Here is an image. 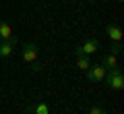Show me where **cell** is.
<instances>
[{
	"label": "cell",
	"mask_w": 124,
	"mask_h": 114,
	"mask_svg": "<svg viewBox=\"0 0 124 114\" xmlns=\"http://www.w3.org/2000/svg\"><path fill=\"white\" fill-rule=\"evenodd\" d=\"M103 81H106V85H108L110 89H114V91L124 89V75H122V69H120V66H112L110 73H106Z\"/></svg>",
	"instance_id": "cell-1"
},
{
	"label": "cell",
	"mask_w": 124,
	"mask_h": 114,
	"mask_svg": "<svg viewBox=\"0 0 124 114\" xmlns=\"http://www.w3.org/2000/svg\"><path fill=\"white\" fill-rule=\"evenodd\" d=\"M106 73H108L106 66H101V64H91V66L87 69V79L93 81V83H97V81H103Z\"/></svg>",
	"instance_id": "cell-2"
},
{
	"label": "cell",
	"mask_w": 124,
	"mask_h": 114,
	"mask_svg": "<svg viewBox=\"0 0 124 114\" xmlns=\"http://www.w3.org/2000/svg\"><path fill=\"white\" fill-rule=\"evenodd\" d=\"M15 46H17V37H8V40H2L0 42V58H6V56H10L13 54V50H15Z\"/></svg>",
	"instance_id": "cell-3"
},
{
	"label": "cell",
	"mask_w": 124,
	"mask_h": 114,
	"mask_svg": "<svg viewBox=\"0 0 124 114\" xmlns=\"http://www.w3.org/2000/svg\"><path fill=\"white\" fill-rule=\"evenodd\" d=\"M75 56H77V66H79L81 70H87L89 66H91V60H89V56H87V54H83L81 46L75 50Z\"/></svg>",
	"instance_id": "cell-4"
},
{
	"label": "cell",
	"mask_w": 124,
	"mask_h": 114,
	"mask_svg": "<svg viewBox=\"0 0 124 114\" xmlns=\"http://www.w3.org/2000/svg\"><path fill=\"white\" fill-rule=\"evenodd\" d=\"M99 48V42L95 40V37H87L85 40V44L81 46V50H83V54H87V56H91V54H95Z\"/></svg>",
	"instance_id": "cell-5"
},
{
	"label": "cell",
	"mask_w": 124,
	"mask_h": 114,
	"mask_svg": "<svg viewBox=\"0 0 124 114\" xmlns=\"http://www.w3.org/2000/svg\"><path fill=\"white\" fill-rule=\"evenodd\" d=\"M106 33H108V37H110L112 42H120L122 40V29H120L118 23H110L108 29H106Z\"/></svg>",
	"instance_id": "cell-6"
},
{
	"label": "cell",
	"mask_w": 124,
	"mask_h": 114,
	"mask_svg": "<svg viewBox=\"0 0 124 114\" xmlns=\"http://www.w3.org/2000/svg\"><path fill=\"white\" fill-rule=\"evenodd\" d=\"M37 58V46L35 44H27L23 48V60L25 62H35Z\"/></svg>",
	"instance_id": "cell-7"
},
{
	"label": "cell",
	"mask_w": 124,
	"mask_h": 114,
	"mask_svg": "<svg viewBox=\"0 0 124 114\" xmlns=\"http://www.w3.org/2000/svg\"><path fill=\"white\" fill-rule=\"evenodd\" d=\"M8 37H13V27H10L6 21H0V42L8 40Z\"/></svg>",
	"instance_id": "cell-8"
},
{
	"label": "cell",
	"mask_w": 124,
	"mask_h": 114,
	"mask_svg": "<svg viewBox=\"0 0 124 114\" xmlns=\"http://www.w3.org/2000/svg\"><path fill=\"white\" fill-rule=\"evenodd\" d=\"M101 66H106V69L118 66V56H114V54H106V56L101 58Z\"/></svg>",
	"instance_id": "cell-9"
},
{
	"label": "cell",
	"mask_w": 124,
	"mask_h": 114,
	"mask_svg": "<svg viewBox=\"0 0 124 114\" xmlns=\"http://www.w3.org/2000/svg\"><path fill=\"white\" fill-rule=\"evenodd\" d=\"M33 114H50L48 104H44V102H37V104L33 106Z\"/></svg>",
	"instance_id": "cell-10"
},
{
	"label": "cell",
	"mask_w": 124,
	"mask_h": 114,
	"mask_svg": "<svg viewBox=\"0 0 124 114\" xmlns=\"http://www.w3.org/2000/svg\"><path fill=\"white\" fill-rule=\"evenodd\" d=\"M110 54L120 56V54H122V44H120V42H114V46H112V52H110Z\"/></svg>",
	"instance_id": "cell-11"
},
{
	"label": "cell",
	"mask_w": 124,
	"mask_h": 114,
	"mask_svg": "<svg viewBox=\"0 0 124 114\" xmlns=\"http://www.w3.org/2000/svg\"><path fill=\"white\" fill-rule=\"evenodd\" d=\"M89 114H108L103 108H99V106H91V110H89Z\"/></svg>",
	"instance_id": "cell-12"
},
{
	"label": "cell",
	"mask_w": 124,
	"mask_h": 114,
	"mask_svg": "<svg viewBox=\"0 0 124 114\" xmlns=\"http://www.w3.org/2000/svg\"><path fill=\"white\" fill-rule=\"evenodd\" d=\"M31 64H33V70H39V69H41V64H39V62H31Z\"/></svg>",
	"instance_id": "cell-13"
},
{
	"label": "cell",
	"mask_w": 124,
	"mask_h": 114,
	"mask_svg": "<svg viewBox=\"0 0 124 114\" xmlns=\"http://www.w3.org/2000/svg\"><path fill=\"white\" fill-rule=\"evenodd\" d=\"M118 2H124V0H118Z\"/></svg>",
	"instance_id": "cell-14"
},
{
	"label": "cell",
	"mask_w": 124,
	"mask_h": 114,
	"mask_svg": "<svg viewBox=\"0 0 124 114\" xmlns=\"http://www.w3.org/2000/svg\"><path fill=\"white\" fill-rule=\"evenodd\" d=\"M116 114H120V112H116Z\"/></svg>",
	"instance_id": "cell-15"
}]
</instances>
